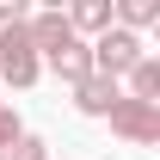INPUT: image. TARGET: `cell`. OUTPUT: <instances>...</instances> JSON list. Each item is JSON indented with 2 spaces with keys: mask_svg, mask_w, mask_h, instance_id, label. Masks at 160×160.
Listing matches in <instances>:
<instances>
[{
  "mask_svg": "<svg viewBox=\"0 0 160 160\" xmlns=\"http://www.w3.org/2000/svg\"><path fill=\"white\" fill-rule=\"evenodd\" d=\"M111 136L136 142V148H154V142H160V105L117 99V105H111Z\"/></svg>",
  "mask_w": 160,
  "mask_h": 160,
  "instance_id": "obj_3",
  "label": "cell"
},
{
  "mask_svg": "<svg viewBox=\"0 0 160 160\" xmlns=\"http://www.w3.org/2000/svg\"><path fill=\"white\" fill-rule=\"evenodd\" d=\"M86 49H92V74H105V80L129 74V68L148 56V49H142V37H129V31H117V25H111L99 43H86Z\"/></svg>",
  "mask_w": 160,
  "mask_h": 160,
  "instance_id": "obj_2",
  "label": "cell"
},
{
  "mask_svg": "<svg viewBox=\"0 0 160 160\" xmlns=\"http://www.w3.org/2000/svg\"><path fill=\"white\" fill-rule=\"evenodd\" d=\"M25 37H31V49H37V56H56L74 31H68V12H56V6H49V12H31V19H25Z\"/></svg>",
  "mask_w": 160,
  "mask_h": 160,
  "instance_id": "obj_4",
  "label": "cell"
},
{
  "mask_svg": "<svg viewBox=\"0 0 160 160\" xmlns=\"http://www.w3.org/2000/svg\"><path fill=\"white\" fill-rule=\"evenodd\" d=\"M43 80V56L31 49V37H25V25H6L0 31V86H37Z\"/></svg>",
  "mask_w": 160,
  "mask_h": 160,
  "instance_id": "obj_1",
  "label": "cell"
},
{
  "mask_svg": "<svg viewBox=\"0 0 160 160\" xmlns=\"http://www.w3.org/2000/svg\"><path fill=\"white\" fill-rule=\"evenodd\" d=\"M123 92H117V80H105V74H86L74 86V105L86 111V117H111V105H117Z\"/></svg>",
  "mask_w": 160,
  "mask_h": 160,
  "instance_id": "obj_6",
  "label": "cell"
},
{
  "mask_svg": "<svg viewBox=\"0 0 160 160\" xmlns=\"http://www.w3.org/2000/svg\"><path fill=\"white\" fill-rule=\"evenodd\" d=\"M43 62H49V74H56L62 86H80V80L92 74V49H86V37H68L56 56H43Z\"/></svg>",
  "mask_w": 160,
  "mask_h": 160,
  "instance_id": "obj_5",
  "label": "cell"
},
{
  "mask_svg": "<svg viewBox=\"0 0 160 160\" xmlns=\"http://www.w3.org/2000/svg\"><path fill=\"white\" fill-rule=\"evenodd\" d=\"M68 31H74V37L80 31H99L105 37V31H111V0H74V6H68Z\"/></svg>",
  "mask_w": 160,
  "mask_h": 160,
  "instance_id": "obj_7",
  "label": "cell"
},
{
  "mask_svg": "<svg viewBox=\"0 0 160 160\" xmlns=\"http://www.w3.org/2000/svg\"><path fill=\"white\" fill-rule=\"evenodd\" d=\"M19 136H25V129H19V111H12V105H0V160H6V148H12Z\"/></svg>",
  "mask_w": 160,
  "mask_h": 160,
  "instance_id": "obj_9",
  "label": "cell"
},
{
  "mask_svg": "<svg viewBox=\"0 0 160 160\" xmlns=\"http://www.w3.org/2000/svg\"><path fill=\"white\" fill-rule=\"evenodd\" d=\"M6 160H49V148H43L37 136H19L12 148H6Z\"/></svg>",
  "mask_w": 160,
  "mask_h": 160,
  "instance_id": "obj_10",
  "label": "cell"
},
{
  "mask_svg": "<svg viewBox=\"0 0 160 160\" xmlns=\"http://www.w3.org/2000/svg\"><path fill=\"white\" fill-rule=\"evenodd\" d=\"M123 80H129V92H123V99H142V105H160V62H154V56H142L136 68L123 74Z\"/></svg>",
  "mask_w": 160,
  "mask_h": 160,
  "instance_id": "obj_8",
  "label": "cell"
}]
</instances>
